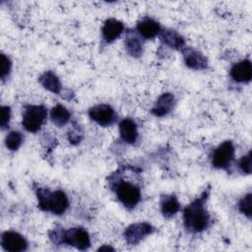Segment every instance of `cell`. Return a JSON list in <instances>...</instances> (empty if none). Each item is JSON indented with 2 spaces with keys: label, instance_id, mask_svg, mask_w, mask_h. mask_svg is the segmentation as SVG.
<instances>
[{
  "label": "cell",
  "instance_id": "cell-21",
  "mask_svg": "<svg viewBox=\"0 0 252 252\" xmlns=\"http://www.w3.org/2000/svg\"><path fill=\"white\" fill-rule=\"evenodd\" d=\"M23 143V135L18 131L10 132L5 139L6 147L11 151H17Z\"/></svg>",
  "mask_w": 252,
  "mask_h": 252
},
{
  "label": "cell",
  "instance_id": "cell-7",
  "mask_svg": "<svg viewBox=\"0 0 252 252\" xmlns=\"http://www.w3.org/2000/svg\"><path fill=\"white\" fill-rule=\"evenodd\" d=\"M89 116L100 126H108L116 121V113L108 104H96L90 108Z\"/></svg>",
  "mask_w": 252,
  "mask_h": 252
},
{
  "label": "cell",
  "instance_id": "cell-20",
  "mask_svg": "<svg viewBox=\"0 0 252 252\" xmlns=\"http://www.w3.org/2000/svg\"><path fill=\"white\" fill-rule=\"evenodd\" d=\"M125 48L131 56L139 57L143 52V43L135 34H128L125 39Z\"/></svg>",
  "mask_w": 252,
  "mask_h": 252
},
{
  "label": "cell",
  "instance_id": "cell-12",
  "mask_svg": "<svg viewBox=\"0 0 252 252\" xmlns=\"http://www.w3.org/2000/svg\"><path fill=\"white\" fill-rule=\"evenodd\" d=\"M174 102H175V98L172 94L170 93L162 94L155 103L152 109V113L158 117L164 116L171 111V109L174 106Z\"/></svg>",
  "mask_w": 252,
  "mask_h": 252
},
{
  "label": "cell",
  "instance_id": "cell-14",
  "mask_svg": "<svg viewBox=\"0 0 252 252\" xmlns=\"http://www.w3.org/2000/svg\"><path fill=\"white\" fill-rule=\"evenodd\" d=\"M119 134L121 139L127 144H134L138 139V130L136 123L130 119L125 118L119 123Z\"/></svg>",
  "mask_w": 252,
  "mask_h": 252
},
{
  "label": "cell",
  "instance_id": "cell-5",
  "mask_svg": "<svg viewBox=\"0 0 252 252\" xmlns=\"http://www.w3.org/2000/svg\"><path fill=\"white\" fill-rule=\"evenodd\" d=\"M47 116V110L43 105H27L23 113L22 124L29 132H36L40 129Z\"/></svg>",
  "mask_w": 252,
  "mask_h": 252
},
{
  "label": "cell",
  "instance_id": "cell-24",
  "mask_svg": "<svg viewBox=\"0 0 252 252\" xmlns=\"http://www.w3.org/2000/svg\"><path fill=\"white\" fill-rule=\"evenodd\" d=\"M239 168L242 172L250 174L251 173V153L249 152L246 156L242 157L239 160Z\"/></svg>",
  "mask_w": 252,
  "mask_h": 252
},
{
  "label": "cell",
  "instance_id": "cell-1",
  "mask_svg": "<svg viewBox=\"0 0 252 252\" xmlns=\"http://www.w3.org/2000/svg\"><path fill=\"white\" fill-rule=\"evenodd\" d=\"M208 192L193 201L184 209L183 218L185 227L194 232H201L206 229L210 223V215L206 209L205 201Z\"/></svg>",
  "mask_w": 252,
  "mask_h": 252
},
{
  "label": "cell",
  "instance_id": "cell-2",
  "mask_svg": "<svg viewBox=\"0 0 252 252\" xmlns=\"http://www.w3.org/2000/svg\"><path fill=\"white\" fill-rule=\"evenodd\" d=\"M49 237L56 244H68L79 250H86L91 245L90 235L83 227H72L67 230L55 228L49 232Z\"/></svg>",
  "mask_w": 252,
  "mask_h": 252
},
{
  "label": "cell",
  "instance_id": "cell-16",
  "mask_svg": "<svg viewBox=\"0 0 252 252\" xmlns=\"http://www.w3.org/2000/svg\"><path fill=\"white\" fill-rule=\"evenodd\" d=\"M39 83L41 84V86L44 89H46L54 94L61 93V90H62L61 83H60L59 79L57 78V76L51 71H46L45 73H43L39 77Z\"/></svg>",
  "mask_w": 252,
  "mask_h": 252
},
{
  "label": "cell",
  "instance_id": "cell-25",
  "mask_svg": "<svg viewBox=\"0 0 252 252\" xmlns=\"http://www.w3.org/2000/svg\"><path fill=\"white\" fill-rule=\"evenodd\" d=\"M10 116H11L10 107L9 106H2V108H1V120H0V124H1L2 128L7 127V125L9 124Z\"/></svg>",
  "mask_w": 252,
  "mask_h": 252
},
{
  "label": "cell",
  "instance_id": "cell-23",
  "mask_svg": "<svg viewBox=\"0 0 252 252\" xmlns=\"http://www.w3.org/2000/svg\"><path fill=\"white\" fill-rule=\"evenodd\" d=\"M11 70V61L10 59L5 55V54H1V79L5 80V78L9 75Z\"/></svg>",
  "mask_w": 252,
  "mask_h": 252
},
{
  "label": "cell",
  "instance_id": "cell-8",
  "mask_svg": "<svg viewBox=\"0 0 252 252\" xmlns=\"http://www.w3.org/2000/svg\"><path fill=\"white\" fill-rule=\"evenodd\" d=\"M154 230V227L148 222H137L129 225L125 229L124 236L130 245H136L147 235L152 234Z\"/></svg>",
  "mask_w": 252,
  "mask_h": 252
},
{
  "label": "cell",
  "instance_id": "cell-22",
  "mask_svg": "<svg viewBox=\"0 0 252 252\" xmlns=\"http://www.w3.org/2000/svg\"><path fill=\"white\" fill-rule=\"evenodd\" d=\"M238 209L240 213L245 215L247 218H251V194L248 193L245 195L238 204Z\"/></svg>",
  "mask_w": 252,
  "mask_h": 252
},
{
  "label": "cell",
  "instance_id": "cell-13",
  "mask_svg": "<svg viewBox=\"0 0 252 252\" xmlns=\"http://www.w3.org/2000/svg\"><path fill=\"white\" fill-rule=\"evenodd\" d=\"M124 25L115 19H108L104 22L101 32L102 37L106 42H112L115 40L123 32Z\"/></svg>",
  "mask_w": 252,
  "mask_h": 252
},
{
  "label": "cell",
  "instance_id": "cell-4",
  "mask_svg": "<svg viewBox=\"0 0 252 252\" xmlns=\"http://www.w3.org/2000/svg\"><path fill=\"white\" fill-rule=\"evenodd\" d=\"M112 187L118 200L128 209L134 208L141 200L140 188L130 182L119 180Z\"/></svg>",
  "mask_w": 252,
  "mask_h": 252
},
{
  "label": "cell",
  "instance_id": "cell-3",
  "mask_svg": "<svg viewBox=\"0 0 252 252\" xmlns=\"http://www.w3.org/2000/svg\"><path fill=\"white\" fill-rule=\"evenodd\" d=\"M36 196L38 200V208L42 211L61 215L69 207L68 197L61 190L51 192L49 189L38 188L36 190Z\"/></svg>",
  "mask_w": 252,
  "mask_h": 252
},
{
  "label": "cell",
  "instance_id": "cell-26",
  "mask_svg": "<svg viewBox=\"0 0 252 252\" xmlns=\"http://www.w3.org/2000/svg\"><path fill=\"white\" fill-rule=\"evenodd\" d=\"M98 251H114V248H112L111 246L103 245L100 248H98Z\"/></svg>",
  "mask_w": 252,
  "mask_h": 252
},
{
  "label": "cell",
  "instance_id": "cell-6",
  "mask_svg": "<svg viewBox=\"0 0 252 252\" xmlns=\"http://www.w3.org/2000/svg\"><path fill=\"white\" fill-rule=\"evenodd\" d=\"M234 156V146L231 141H224L213 154V165L217 168L225 169L229 166Z\"/></svg>",
  "mask_w": 252,
  "mask_h": 252
},
{
  "label": "cell",
  "instance_id": "cell-19",
  "mask_svg": "<svg viewBox=\"0 0 252 252\" xmlns=\"http://www.w3.org/2000/svg\"><path fill=\"white\" fill-rule=\"evenodd\" d=\"M50 116H51L52 122L55 125L61 127V126L65 125L70 120L71 114H70V112L67 110V108L65 106H63L61 104H57L56 106H54L51 109Z\"/></svg>",
  "mask_w": 252,
  "mask_h": 252
},
{
  "label": "cell",
  "instance_id": "cell-9",
  "mask_svg": "<svg viewBox=\"0 0 252 252\" xmlns=\"http://www.w3.org/2000/svg\"><path fill=\"white\" fill-rule=\"evenodd\" d=\"M1 245L10 252L24 251L28 247L27 240L16 231H5L1 236Z\"/></svg>",
  "mask_w": 252,
  "mask_h": 252
},
{
  "label": "cell",
  "instance_id": "cell-17",
  "mask_svg": "<svg viewBox=\"0 0 252 252\" xmlns=\"http://www.w3.org/2000/svg\"><path fill=\"white\" fill-rule=\"evenodd\" d=\"M160 207L164 218L172 217L180 209L179 202L173 195H163L160 200Z\"/></svg>",
  "mask_w": 252,
  "mask_h": 252
},
{
  "label": "cell",
  "instance_id": "cell-18",
  "mask_svg": "<svg viewBox=\"0 0 252 252\" xmlns=\"http://www.w3.org/2000/svg\"><path fill=\"white\" fill-rule=\"evenodd\" d=\"M160 38L165 44H167L172 48L180 49V48H183L184 46L183 37L180 34H178L175 31H172V30L160 31Z\"/></svg>",
  "mask_w": 252,
  "mask_h": 252
},
{
  "label": "cell",
  "instance_id": "cell-10",
  "mask_svg": "<svg viewBox=\"0 0 252 252\" xmlns=\"http://www.w3.org/2000/svg\"><path fill=\"white\" fill-rule=\"evenodd\" d=\"M184 62L185 64L194 70H203L208 67L207 58L198 50L193 48H184L182 49Z\"/></svg>",
  "mask_w": 252,
  "mask_h": 252
},
{
  "label": "cell",
  "instance_id": "cell-11",
  "mask_svg": "<svg viewBox=\"0 0 252 252\" xmlns=\"http://www.w3.org/2000/svg\"><path fill=\"white\" fill-rule=\"evenodd\" d=\"M230 76L237 83H248L252 77L250 60H242L234 64L230 70Z\"/></svg>",
  "mask_w": 252,
  "mask_h": 252
},
{
  "label": "cell",
  "instance_id": "cell-15",
  "mask_svg": "<svg viewBox=\"0 0 252 252\" xmlns=\"http://www.w3.org/2000/svg\"><path fill=\"white\" fill-rule=\"evenodd\" d=\"M137 31L142 37L150 39L157 36L160 32L161 29L159 24L155 20L150 18H145L138 23Z\"/></svg>",
  "mask_w": 252,
  "mask_h": 252
}]
</instances>
